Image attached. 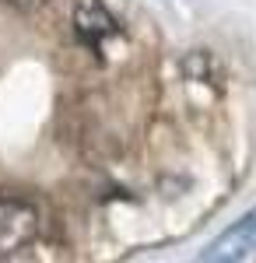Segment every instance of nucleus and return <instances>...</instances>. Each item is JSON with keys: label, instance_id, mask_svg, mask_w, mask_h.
Segmentation results:
<instances>
[{"label": "nucleus", "instance_id": "obj_1", "mask_svg": "<svg viewBox=\"0 0 256 263\" xmlns=\"http://www.w3.org/2000/svg\"><path fill=\"white\" fill-rule=\"evenodd\" d=\"M42 235L39 207L25 197L0 193V260H14L28 253Z\"/></svg>", "mask_w": 256, "mask_h": 263}, {"label": "nucleus", "instance_id": "obj_2", "mask_svg": "<svg viewBox=\"0 0 256 263\" xmlns=\"http://www.w3.org/2000/svg\"><path fill=\"white\" fill-rule=\"evenodd\" d=\"M70 25H74V35H78L88 49L102 53L105 42H113L119 35L116 18L109 14V7L102 0H74L70 7Z\"/></svg>", "mask_w": 256, "mask_h": 263}, {"label": "nucleus", "instance_id": "obj_3", "mask_svg": "<svg viewBox=\"0 0 256 263\" xmlns=\"http://www.w3.org/2000/svg\"><path fill=\"white\" fill-rule=\"evenodd\" d=\"M256 249V207L246 211L239 221H232V228H225L214 242L204 249L200 260L207 263H232V260H249Z\"/></svg>", "mask_w": 256, "mask_h": 263}, {"label": "nucleus", "instance_id": "obj_4", "mask_svg": "<svg viewBox=\"0 0 256 263\" xmlns=\"http://www.w3.org/2000/svg\"><path fill=\"white\" fill-rule=\"evenodd\" d=\"M7 4H14V7H21V11H32V7H42L46 0H7Z\"/></svg>", "mask_w": 256, "mask_h": 263}]
</instances>
